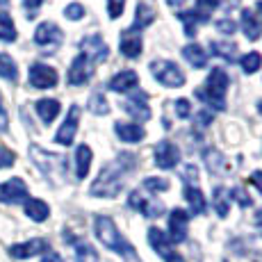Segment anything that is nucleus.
Instances as JSON below:
<instances>
[{"label": "nucleus", "mask_w": 262, "mask_h": 262, "mask_svg": "<svg viewBox=\"0 0 262 262\" xmlns=\"http://www.w3.org/2000/svg\"><path fill=\"white\" fill-rule=\"evenodd\" d=\"M135 160H137L135 155L123 153V155H119L114 162H107L98 171V178L92 183L89 194L96 196V199H117L125 185V176L137 164Z\"/></svg>", "instance_id": "obj_1"}, {"label": "nucleus", "mask_w": 262, "mask_h": 262, "mask_svg": "<svg viewBox=\"0 0 262 262\" xmlns=\"http://www.w3.org/2000/svg\"><path fill=\"white\" fill-rule=\"evenodd\" d=\"M94 233H96V237H98V242L105 246V249H110V251H114L117 255H121V260L123 262H144L137 255L135 246L119 233L117 224H114L110 216H105V214L96 216L94 219Z\"/></svg>", "instance_id": "obj_2"}, {"label": "nucleus", "mask_w": 262, "mask_h": 262, "mask_svg": "<svg viewBox=\"0 0 262 262\" xmlns=\"http://www.w3.org/2000/svg\"><path fill=\"white\" fill-rule=\"evenodd\" d=\"M228 87H230V78H228V73H226V69L212 67V71L208 73V80H205V87L196 89V98L203 100L214 112H224Z\"/></svg>", "instance_id": "obj_3"}, {"label": "nucleus", "mask_w": 262, "mask_h": 262, "mask_svg": "<svg viewBox=\"0 0 262 262\" xmlns=\"http://www.w3.org/2000/svg\"><path fill=\"white\" fill-rule=\"evenodd\" d=\"M30 158H32L34 164H37V169L41 171L46 178H50L53 185H59L64 178H67V158L48 153V150L39 148L37 144L30 146Z\"/></svg>", "instance_id": "obj_4"}, {"label": "nucleus", "mask_w": 262, "mask_h": 262, "mask_svg": "<svg viewBox=\"0 0 262 262\" xmlns=\"http://www.w3.org/2000/svg\"><path fill=\"white\" fill-rule=\"evenodd\" d=\"M148 69H150V75L167 89L183 87L185 80H187L183 73V69H180L176 62H171V59H153V62L148 64Z\"/></svg>", "instance_id": "obj_5"}, {"label": "nucleus", "mask_w": 262, "mask_h": 262, "mask_svg": "<svg viewBox=\"0 0 262 262\" xmlns=\"http://www.w3.org/2000/svg\"><path fill=\"white\" fill-rule=\"evenodd\" d=\"M57 71L48 64H41V62H34L28 71V82L30 87L34 89H53L57 84Z\"/></svg>", "instance_id": "obj_6"}, {"label": "nucleus", "mask_w": 262, "mask_h": 262, "mask_svg": "<svg viewBox=\"0 0 262 262\" xmlns=\"http://www.w3.org/2000/svg\"><path fill=\"white\" fill-rule=\"evenodd\" d=\"M123 110H125V114H130V117H133L135 121H139V123L148 121L150 119V107H148V96H146V92L135 89V92L123 100Z\"/></svg>", "instance_id": "obj_7"}, {"label": "nucleus", "mask_w": 262, "mask_h": 262, "mask_svg": "<svg viewBox=\"0 0 262 262\" xmlns=\"http://www.w3.org/2000/svg\"><path fill=\"white\" fill-rule=\"evenodd\" d=\"M62 39H64L62 30L50 21L39 23L37 30H34V43L41 46V48H46V53H53V48H57L59 43H62Z\"/></svg>", "instance_id": "obj_8"}, {"label": "nucleus", "mask_w": 262, "mask_h": 262, "mask_svg": "<svg viewBox=\"0 0 262 262\" xmlns=\"http://www.w3.org/2000/svg\"><path fill=\"white\" fill-rule=\"evenodd\" d=\"M80 50H82V55L92 64H103L105 59L110 57V48H107V43L103 41L100 34H89V37H84L82 41H80Z\"/></svg>", "instance_id": "obj_9"}, {"label": "nucleus", "mask_w": 262, "mask_h": 262, "mask_svg": "<svg viewBox=\"0 0 262 262\" xmlns=\"http://www.w3.org/2000/svg\"><path fill=\"white\" fill-rule=\"evenodd\" d=\"M128 205L133 210H137V212H142L146 219H155V216H162L164 214V205L160 203V201H153V199H148V196H144L139 189L130 191Z\"/></svg>", "instance_id": "obj_10"}, {"label": "nucleus", "mask_w": 262, "mask_h": 262, "mask_svg": "<svg viewBox=\"0 0 262 262\" xmlns=\"http://www.w3.org/2000/svg\"><path fill=\"white\" fill-rule=\"evenodd\" d=\"M189 233V214L183 208L171 210L169 214V242L171 244H183Z\"/></svg>", "instance_id": "obj_11"}, {"label": "nucleus", "mask_w": 262, "mask_h": 262, "mask_svg": "<svg viewBox=\"0 0 262 262\" xmlns=\"http://www.w3.org/2000/svg\"><path fill=\"white\" fill-rule=\"evenodd\" d=\"M153 155H155V164H158L160 169H164V171H169V169H173V167H178L180 164V148L173 142H169V139L158 142Z\"/></svg>", "instance_id": "obj_12"}, {"label": "nucleus", "mask_w": 262, "mask_h": 262, "mask_svg": "<svg viewBox=\"0 0 262 262\" xmlns=\"http://www.w3.org/2000/svg\"><path fill=\"white\" fill-rule=\"evenodd\" d=\"M50 246L46 239L41 237H34V239H28V242H21V244H14L9 246V255L14 260H28V258H34V255H43L48 253Z\"/></svg>", "instance_id": "obj_13"}, {"label": "nucleus", "mask_w": 262, "mask_h": 262, "mask_svg": "<svg viewBox=\"0 0 262 262\" xmlns=\"http://www.w3.org/2000/svg\"><path fill=\"white\" fill-rule=\"evenodd\" d=\"M78 123H80V107L78 105H71L67 112V119L59 125V130L55 133V142L62 146H71L75 139V133H78Z\"/></svg>", "instance_id": "obj_14"}, {"label": "nucleus", "mask_w": 262, "mask_h": 262, "mask_svg": "<svg viewBox=\"0 0 262 262\" xmlns=\"http://www.w3.org/2000/svg\"><path fill=\"white\" fill-rule=\"evenodd\" d=\"M28 201V185L21 178H12L7 183H0V203H25Z\"/></svg>", "instance_id": "obj_15"}, {"label": "nucleus", "mask_w": 262, "mask_h": 262, "mask_svg": "<svg viewBox=\"0 0 262 262\" xmlns=\"http://www.w3.org/2000/svg\"><path fill=\"white\" fill-rule=\"evenodd\" d=\"M94 64L89 62L87 57H84L82 53L78 55V57L71 62V69H69V73H67V80H69V84L71 87H80V84H84V82H89L92 80V75H94Z\"/></svg>", "instance_id": "obj_16"}, {"label": "nucleus", "mask_w": 262, "mask_h": 262, "mask_svg": "<svg viewBox=\"0 0 262 262\" xmlns=\"http://www.w3.org/2000/svg\"><path fill=\"white\" fill-rule=\"evenodd\" d=\"M119 50L123 57L137 59L139 55H142V32H137V30H133V28L123 30L119 37Z\"/></svg>", "instance_id": "obj_17"}, {"label": "nucleus", "mask_w": 262, "mask_h": 262, "mask_svg": "<svg viewBox=\"0 0 262 262\" xmlns=\"http://www.w3.org/2000/svg\"><path fill=\"white\" fill-rule=\"evenodd\" d=\"M110 92H117V94H128L139 89V75L133 71V69H125V71H119L110 78L107 82Z\"/></svg>", "instance_id": "obj_18"}, {"label": "nucleus", "mask_w": 262, "mask_h": 262, "mask_svg": "<svg viewBox=\"0 0 262 262\" xmlns=\"http://www.w3.org/2000/svg\"><path fill=\"white\" fill-rule=\"evenodd\" d=\"M114 133L125 144H139L146 137V130L139 123H121V121H117L114 123Z\"/></svg>", "instance_id": "obj_19"}, {"label": "nucleus", "mask_w": 262, "mask_h": 262, "mask_svg": "<svg viewBox=\"0 0 262 262\" xmlns=\"http://www.w3.org/2000/svg\"><path fill=\"white\" fill-rule=\"evenodd\" d=\"M148 244H150V249L155 251L158 255H162L164 260L169 258L171 253H173V249H171V242H169V235L164 233V230H160V228H148Z\"/></svg>", "instance_id": "obj_20"}, {"label": "nucleus", "mask_w": 262, "mask_h": 262, "mask_svg": "<svg viewBox=\"0 0 262 262\" xmlns=\"http://www.w3.org/2000/svg\"><path fill=\"white\" fill-rule=\"evenodd\" d=\"M239 25H242V32H244L246 39H251V41L262 37V23L258 21V16H255L251 9H242Z\"/></svg>", "instance_id": "obj_21"}, {"label": "nucleus", "mask_w": 262, "mask_h": 262, "mask_svg": "<svg viewBox=\"0 0 262 262\" xmlns=\"http://www.w3.org/2000/svg\"><path fill=\"white\" fill-rule=\"evenodd\" d=\"M92 160H94V153L87 144H80L75 148V178L78 180L87 178L89 169H92Z\"/></svg>", "instance_id": "obj_22"}, {"label": "nucleus", "mask_w": 262, "mask_h": 262, "mask_svg": "<svg viewBox=\"0 0 262 262\" xmlns=\"http://www.w3.org/2000/svg\"><path fill=\"white\" fill-rule=\"evenodd\" d=\"M183 194H185V201L189 203L191 214H205V210H208V203H205L203 191L196 187V185H185Z\"/></svg>", "instance_id": "obj_23"}, {"label": "nucleus", "mask_w": 262, "mask_h": 262, "mask_svg": "<svg viewBox=\"0 0 262 262\" xmlns=\"http://www.w3.org/2000/svg\"><path fill=\"white\" fill-rule=\"evenodd\" d=\"M183 57L187 59L194 69L208 67V50H203V46H199V43H187V46L183 48Z\"/></svg>", "instance_id": "obj_24"}, {"label": "nucleus", "mask_w": 262, "mask_h": 262, "mask_svg": "<svg viewBox=\"0 0 262 262\" xmlns=\"http://www.w3.org/2000/svg\"><path fill=\"white\" fill-rule=\"evenodd\" d=\"M25 214H28V219L41 224V221H46L50 216V208H48V203H43L41 199H28L25 201Z\"/></svg>", "instance_id": "obj_25"}, {"label": "nucleus", "mask_w": 262, "mask_h": 262, "mask_svg": "<svg viewBox=\"0 0 262 262\" xmlns=\"http://www.w3.org/2000/svg\"><path fill=\"white\" fill-rule=\"evenodd\" d=\"M155 21V9L150 7L148 3H137V9H135V21H133V30L142 32L144 28H148L150 23Z\"/></svg>", "instance_id": "obj_26"}, {"label": "nucleus", "mask_w": 262, "mask_h": 262, "mask_svg": "<svg viewBox=\"0 0 262 262\" xmlns=\"http://www.w3.org/2000/svg\"><path fill=\"white\" fill-rule=\"evenodd\" d=\"M212 208L221 219L228 216V212H230V191L226 187H221V185L214 187V191H212Z\"/></svg>", "instance_id": "obj_27"}, {"label": "nucleus", "mask_w": 262, "mask_h": 262, "mask_svg": "<svg viewBox=\"0 0 262 262\" xmlns=\"http://www.w3.org/2000/svg\"><path fill=\"white\" fill-rule=\"evenodd\" d=\"M203 158H205V164H208L210 173H214V176L226 173V169H228V162H226L224 155H221L216 148H205L203 150Z\"/></svg>", "instance_id": "obj_28"}, {"label": "nucleus", "mask_w": 262, "mask_h": 262, "mask_svg": "<svg viewBox=\"0 0 262 262\" xmlns=\"http://www.w3.org/2000/svg\"><path fill=\"white\" fill-rule=\"evenodd\" d=\"M37 114L41 117L43 123H53L55 119H57V114H59V103L55 98H41V100H37Z\"/></svg>", "instance_id": "obj_29"}, {"label": "nucleus", "mask_w": 262, "mask_h": 262, "mask_svg": "<svg viewBox=\"0 0 262 262\" xmlns=\"http://www.w3.org/2000/svg\"><path fill=\"white\" fill-rule=\"evenodd\" d=\"M221 0H196L194 3V9H189L191 16H194L196 23H205L210 18V14L219 7Z\"/></svg>", "instance_id": "obj_30"}, {"label": "nucleus", "mask_w": 262, "mask_h": 262, "mask_svg": "<svg viewBox=\"0 0 262 262\" xmlns=\"http://www.w3.org/2000/svg\"><path fill=\"white\" fill-rule=\"evenodd\" d=\"M210 50H212V55H216V57H221V59H226V62H230V64L237 59V46H235V43H228V41H210Z\"/></svg>", "instance_id": "obj_31"}, {"label": "nucleus", "mask_w": 262, "mask_h": 262, "mask_svg": "<svg viewBox=\"0 0 262 262\" xmlns=\"http://www.w3.org/2000/svg\"><path fill=\"white\" fill-rule=\"evenodd\" d=\"M73 251H75V262H98V253L89 242L80 239L73 242Z\"/></svg>", "instance_id": "obj_32"}, {"label": "nucleus", "mask_w": 262, "mask_h": 262, "mask_svg": "<svg viewBox=\"0 0 262 262\" xmlns=\"http://www.w3.org/2000/svg\"><path fill=\"white\" fill-rule=\"evenodd\" d=\"M239 67H242V71H244L246 75L258 73L262 69V55L255 53V50H249L246 55H242L239 57Z\"/></svg>", "instance_id": "obj_33"}, {"label": "nucleus", "mask_w": 262, "mask_h": 262, "mask_svg": "<svg viewBox=\"0 0 262 262\" xmlns=\"http://www.w3.org/2000/svg\"><path fill=\"white\" fill-rule=\"evenodd\" d=\"M0 41L5 43L16 41V25H14L12 16L5 12H0Z\"/></svg>", "instance_id": "obj_34"}, {"label": "nucleus", "mask_w": 262, "mask_h": 262, "mask_svg": "<svg viewBox=\"0 0 262 262\" xmlns=\"http://www.w3.org/2000/svg\"><path fill=\"white\" fill-rule=\"evenodd\" d=\"M87 110L96 117H107L110 114V103L103 94H92L89 96V103H87Z\"/></svg>", "instance_id": "obj_35"}, {"label": "nucleus", "mask_w": 262, "mask_h": 262, "mask_svg": "<svg viewBox=\"0 0 262 262\" xmlns=\"http://www.w3.org/2000/svg\"><path fill=\"white\" fill-rule=\"evenodd\" d=\"M0 78H5V80H16L18 78V69H16V62H14L9 55H5V53H0Z\"/></svg>", "instance_id": "obj_36"}, {"label": "nucleus", "mask_w": 262, "mask_h": 262, "mask_svg": "<svg viewBox=\"0 0 262 262\" xmlns=\"http://www.w3.org/2000/svg\"><path fill=\"white\" fill-rule=\"evenodd\" d=\"M144 189L146 191H153V194H158V191H167L169 189V180L150 176V178H144Z\"/></svg>", "instance_id": "obj_37"}, {"label": "nucleus", "mask_w": 262, "mask_h": 262, "mask_svg": "<svg viewBox=\"0 0 262 262\" xmlns=\"http://www.w3.org/2000/svg\"><path fill=\"white\" fill-rule=\"evenodd\" d=\"M228 191H230V201H237L242 208H251V205H253L251 196L246 194V191L242 189V187H233V189H228Z\"/></svg>", "instance_id": "obj_38"}, {"label": "nucleus", "mask_w": 262, "mask_h": 262, "mask_svg": "<svg viewBox=\"0 0 262 262\" xmlns=\"http://www.w3.org/2000/svg\"><path fill=\"white\" fill-rule=\"evenodd\" d=\"M178 18L180 21H183V25H185V34H187V37L191 39L196 34V23L194 21V16H191V12H178Z\"/></svg>", "instance_id": "obj_39"}, {"label": "nucleus", "mask_w": 262, "mask_h": 262, "mask_svg": "<svg viewBox=\"0 0 262 262\" xmlns=\"http://www.w3.org/2000/svg\"><path fill=\"white\" fill-rule=\"evenodd\" d=\"M64 16H67L69 21H80V18H84V7L80 3H71L64 9Z\"/></svg>", "instance_id": "obj_40"}, {"label": "nucleus", "mask_w": 262, "mask_h": 262, "mask_svg": "<svg viewBox=\"0 0 262 262\" xmlns=\"http://www.w3.org/2000/svg\"><path fill=\"white\" fill-rule=\"evenodd\" d=\"M14 162H16V155H14V150H9V148H5V146H0V169L14 167Z\"/></svg>", "instance_id": "obj_41"}, {"label": "nucleus", "mask_w": 262, "mask_h": 262, "mask_svg": "<svg viewBox=\"0 0 262 262\" xmlns=\"http://www.w3.org/2000/svg\"><path fill=\"white\" fill-rule=\"evenodd\" d=\"M123 9H125V0H107V14L112 21L123 14Z\"/></svg>", "instance_id": "obj_42"}, {"label": "nucleus", "mask_w": 262, "mask_h": 262, "mask_svg": "<svg viewBox=\"0 0 262 262\" xmlns=\"http://www.w3.org/2000/svg\"><path fill=\"white\" fill-rule=\"evenodd\" d=\"M173 105H176V117L187 119L189 114H191V105H189V100H187V98H178Z\"/></svg>", "instance_id": "obj_43"}, {"label": "nucleus", "mask_w": 262, "mask_h": 262, "mask_svg": "<svg viewBox=\"0 0 262 262\" xmlns=\"http://www.w3.org/2000/svg\"><path fill=\"white\" fill-rule=\"evenodd\" d=\"M183 180L187 185H196V180H199V169H196L194 164H187V167L183 169Z\"/></svg>", "instance_id": "obj_44"}, {"label": "nucleus", "mask_w": 262, "mask_h": 262, "mask_svg": "<svg viewBox=\"0 0 262 262\" xmlns=\"http://www.w3.org/2000/svg\"><path fill=\"white\" fill-rule=\"evenodd\" d=\"M235 21H230V18H221V21H216V30H219L221 34H235Z\"/></svg>", "instance_id": "obj_45"}, {"label": "nucleus", "mask_w": 262, "mask_h": 262, "mask_svg": "<svg viewBox=\"0 0 262 262\" xmlns=\"http://www.w3.org/2000/svg\"><path fill=\"white\" fill-rule=\"evenodd\" d=\"M9 128V119H7V112H5V105H3V96H0V133Z\"/></svg>", "instance_id": "obj_46"}, {"label": "nucleus", "mask_w": 262, "mask_h": 262, "mask_svg": "<svg viewBox=\"0 0 262 262\" xmlns=\"http://www.w3.org/2000/svg\"><path fill=\"white\" fill-rule=\"evenodd\" d=\"M196 121H199L201 128H208V125L212 123V112H201V114H196Z\"/></svg>", "instance_id": "obj_47"}, {"label": "nucleus", "mask_w": 262, "mask_h": 262, "mask_svg": "<svg viewBox=\"0 0 262 262\" xmlns=\"http://www.w3.org/2000/svg\"><path fill=\"white\" fill-rule=\"evenodd\" d=\"M251 185H253V187L262 194V169H258V171H253V173H251Z\"/></svg>", "instance_id": "obj_48"}, {"label": "nucleus", "mask_w": 262, "mask_h": 262, "mask_svg": "<svg viewBox=\"0 0 262 262\" xmlns=\"http://www.w3.org/2000/svg\"><path fill=\"white\" fill-rule=\"evenodd\" d=\"M41 3H43V0H23V5H25V7H28V12H30V14H28L30 18L34 16V14H32L34 9H37V7H41Z\"/></svg>", "instance_id": "obj_49"}, {"label": "nucleus", "mask_w": 262, "mask_h": 262, "mask_svg": "<svg viewBox=\"0 0 262 262\" xmlns=\"http://www.w3.org/2000/svg\"><path fill=\"white\" fill-rule=\"evenodd\" d=\"M41 262H64V260H62V255H57L55 251H48V253H43Z\"/></svg>", "instance_id": "obj_50"}, {"label": "nucleus", "mask_w": 262, "mask_h": 262, "mask_svg": "<svg viewBox=\"0 0 262 262\" xmlns=\"http://www.w3.org/2000/svg\"><path fill=\"white\" fill-rule=\"evenodd\" d=\"M164 262H187V260H185L180 253H176V251H173V253H171V255H169V258L164 260Z\"/></svg>", "instance_id": "obj_51"}, {"label": "nucleus", "mask_w": 262, "mask_h": 262, "mask_svg": "<svg viewBox=\"0 0 262 262\" xmlns=\"http://www.w3.org/2000/svg\"><path fill=\"white\" fill-rule=\"evenodd\" d=\"M187 0H167V5L169 7H180V5H185Z\"/></svg>", "instance_id": "obj_52"}, {"label": "nucleus", "mask_w": 262, "mask_h": 262, "mask_svg": "<svg viewBox=\"0 0 262 262\" xmlns=\"http://www.w3.org/2000/svg\"><path fill=\"white\" fill-rule=\"evenodd\" d=\"M255 226H258V228H262V208L258 210V212H255Z\"/></svg>", "instance_id": "obj_53"}, {"label": "nucleus", "mask_w": 262, "mask_h": 262, "mask_svg": "<svg viewBox=\"0 0 262 262\" xmlns=\"http://www.w3.org/2000/svg\"><path fill=\"white\" fill-rule=\"evenodd\" d=\"M255 9H258V12L262 14V0H258V3H255Z\"/></svg>", "instance_id": "obj_54"}, {"label": "nucleus", "mask_w": 262, "mask_h": 262, "mask_svg": "<svg viewBox=\"0 0 262 262\" xmlns=\"http://www.w3.org/2000/svg\"><path fill=\"white\" fill-rule=\"evenodd\" d=\"M255 262H262V253H255Z\"/></svg>", "instance_id": "obj_55"}, {"label": "nucleus", "mask_w": 262, "mask_h": 262, "mask_svg": "<svg viewBox=\"0 0 262 262\" xmlns=\"http://www.w3.org/2000/svg\"><path fill=\"white\" fill-rule=\"evenodd\" d=\"M258 112H260V117H262V100H258Z\"/></svg>", "instance_id": "obj_56"}, {"label": "nucleus", "mask_w": 262, "mask_h": 262, "mask_svg": "<svg viewBox=\"0 0 262 262\" xmlns=\"http://www.w3.org/2000/svg\"><path fill=\"white\" fill-rule=\"evenodd\" d=\"M5 5H9V0H0V7H5Z\"/></svg>", "instance_id": "obj_57"}]
</instances>
